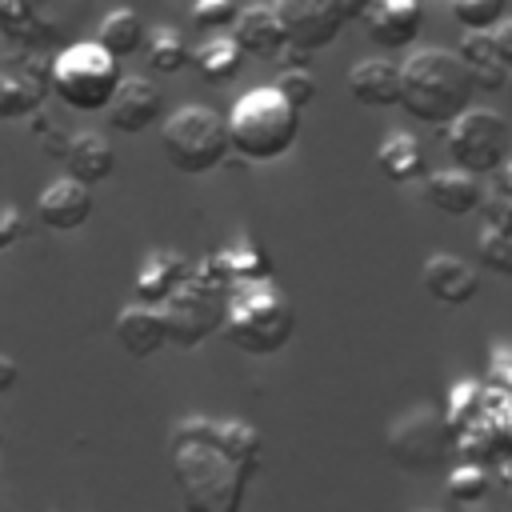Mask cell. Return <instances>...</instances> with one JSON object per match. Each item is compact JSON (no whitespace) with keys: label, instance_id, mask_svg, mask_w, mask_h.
<instances>
[{"label":"cell","instance_id":"32","mask_svg":"<svg viewBox=\"0 0 512 512\" xmlns=\"http://www.w3.org/2000/svg\"><path fill=\"white\" fill-rule=\"evenodd\" d=\"M368 4H372V0H332V8H336V16H340V24H352V20H360Z\"/></svg>","mask_w":512,"mask_h":512},{"label":"cell","instance_id":"19","mask_svg":"<svg viewBox=\"0 0 512 512\" xmlns=\"http://www.w3.org/2000/svg\"><path fill=\"white\" fill-rule=\"evenodd\" d=\"M348 92L364 108H396L400 104V64H392V60H360V64H352Z\"/></svg>","mask_w":512,"mask_h":512},{"label":"cell","instance_id":"17","mask_svg":"<svg viewBox=\"0 0 512 512\" xmlns=\"http://www.w3.org/2000/svg\"><path fill=\"white\" fill-rule=\"evenodd\" d=\"M192 276V260L188 256H180V252H148L144 260H140V268H136V304H152V308H160L184 280Z\"/></svg>","mask_w":512,"mask_h":512},{"label":"cell","instance_id":"11","mask_svg":"<svg viewBox=\"0 0 512 512\" xmlns=\"http://www.w3.org/2000/svg\"><path fill=\"white\" fill-rule=\"evenodd\" d=\"M96 208V196L88 184L72 180V176H56L40 188L36 196V220L48 228V232H76L88 224Z\"/></svg>","mask_w":512,"mask_h":512},{"label":"cell","instance_id":"5","mask_svg":"<svg viewBox=\"0 0 512 512\" xmlns=\"http://www.w3.org/2000/svg\"><path fill=\"white\" fill-rule=\"evenodd\" d=\"M160 148H164V160L184 176L216 172L232 152L224 116L216 108H204V104L176 108L160 128Z\"/></svg>","mask_w":512,"mask_h":512},{"label":"cell","instance_id":"2","mask_svg":"<svg viewBox=\"0 0 512 512\" xmlns=\"http://www.w3.org/2000/svg\"><path fill=\"white\" fill-rule=\"evenodd\" d=\"M220 332L232 348L248 356H272L292 340L296 308L272 280H244V284H232L224 296Z\"/></svg>","mask_w":512,"mask_h":512},{"label":"cell","instance_id":"16","mask_svg":"<svg viewBox=\"0 0 512 512\" xmlns=\"http://www.w3.org/2000/svg\"><path fill=\"white\" fill-rule=\"evenodd\" d=\"M112 332H116V344H120L132 360H148V356H156V352L168 344V328H164L160 308L136 304V300L116 312Z\"/></svg>","mask_w":512,"mask_h":512},{"label":"cell","instance_id":"10","mask_svg":"<svg viewBox=\"0 0 512 512\" xmlns=\"http://www.w3.org/2000/svg\"><path fill=\"white\" fill-rule=\"evenodd\" d=\"M368 40L384 52H400L412 48L420 28H424V8L420 0H372L360 16Z\"/></svg>","mask_w":512,"mask_h":512},{"label":"cell","instance_id":"1","mask_svg":"<svg viewBox=\"0 0 512 512\" xmlns=\"http://www.w3.org/2000/svg\"><path fill=\"white\" fill-rule=\"evenodd\" d=\"M476 84L456 48H416L400 64V108L420 124H448L472 108Z\"/></svg>","mask_w":512,"mask_h":512},{"label":"cell","instance_id":"7","mask_svg":"<svg viewBox=\"0 0 512 512\" xmlns=\"http://www.w3.org/2000/svg\"><path fill=\"white\" fill-rule=\"evenodd\" d=\"M384 448H388L396 468H404V472H432L452 452V428H448V420L432 404H416V408L400 412L388 424Z\"/></svg>","mask_w":512,"mask_h":512},{"label":"cell","instance_id":"30","mask_svg":"<svg viewBox=\"0 0 512 512\" xmlns=\"http://www.w3.org/2000/svg\"><path fill=\"white\" fill-rule=\"evenodd\" d=\"M476 212H484V224H492V228H508V232H512V200H508V196L484 188V200H480Z\"/></svg>","mask_w":512,"mask_h":512},{"label":"cell","instance_id":"4","mask_svg":"<svg viewBox=\"0 0 512 512\" xmlns=\"http://www.w3.org/2000/svg\"><path fill=\"white\" fill-rule=\"evenodd\" d=\"M120 80H124L120 60H112L96 40L92 44H68L48 68L52 96L72 112H104L108 100L116 96Z\"/></svg>","mask_w":512,"mask_h":512},{"label":"cell","instance_id":"8","mask_svg":"<svg viewBox=\"0 0 512 512\" xmlns=\"http://www.w3.org/2000/svg\"><path fill=\"white\" fill-rule=\"evenodd\" d=\"M224 288L200 280L196 272L160 304V316H164V328H168V344L176 348H196L204 344L212 332H220V320H224Z\"/></svg>","mask_w":512,"mask_h":512},{"label":"cell","instance_id":"28","mask_svg":"<svg viewBox=\"0 0 512 512\" xmlns=\"http://www.w3.org/2000/svg\"><path fill=\"white\" fill-rule=\"evenodd\" d=\"M236 16H240V4H236V0H192V24H196L204 36L232 32Z\"/></svg>","mask_w":512,"mask_h":512},{"label":"cell","instance_id":"27","mask_svg":"<svg viewBox=\"0 0 512 512\" xmlns=\"http://www.w3.org/2000/svg\"><path fill=\"white\" fill-rule=\"evenodd\" d=\"M444 488H448V496H452L456 504H480V500L488 496V472H484L480 464H456V468L448 472Z\"/></svg>","mask_w":512,"mask_h":512},{"label":"cell","instance_id":"3","mask_svg":"<svg viewBox=\"0 0 512 512\" xmlns=\"http://www.w3.org/2000/svg\"><path fill=\"white\" fill-rule=\"evenodd\" d=\"M224 128H228V148L236 156L252 164L280 160L300 140V108H292L272 84H260L236 96L232 112L224 116Z\"/></svg>","mask_w":512,"mask_h":512},{"label":"cell","instance_id":"22","mask_svg":"<svg viewBox=\"0 0 512 512\" xmlns=\"http://www.w3.org/2000/svg\"><path fill=\"white\" fill-rule=\"evenodd\" d=\"M376 164H380L384 180L412 184L416 176H424V148L412 132H388L376 148Z\"/></svg>","mask_w":512,"mask_h":512},{"label":"cell","instance_id":"26","mask_svg":"<svg viewBox=\"0 0 512 512\" xmlns=\"http://www.w3.org/2000/svg\"><path fill=\"white\" fill-rule=\"evenodd\" d=\"M476 256H480V264L488 272L512 276V232L508 228L480 224V232H476Z\"/></svg>","mask_w":512,"mask_h":512},{"label":"cell","instance_id":"9","mask_svg":"<svg viewBox=\"0 0 512 512\" xmlns=\"http://www.w3.org/2000/svg\"><path fill=\"white\" fill-rule=\"evenodd\" d=\"M272 8L280 16L288 48H296L304 56L328 48L344 28L336 8H332V0H272Z\"/></svg>","mask_w":512,"mask_h":512},{"label":"cell","instance_id":"35","mask_svg":"<svg viewBox=\"0 0 512 512\" xmlns=\"http://www.w3.org/2000/svg\"><path fill=\"white\" fill-rule=\"evenodd\" d=\"M264 4H272V0H264Z\"/></svg>","mask_w":512,"mask_h":512},{"label":"cell","instance_id":"23","mask_svg":"<svg viewBox=\"0 0 512 512\" xmlns=\"http://www.w3.org/2000/svg\"><path fill=\"white\" fill-rule=\"evenodd\" d=\"M144 36H148V28H144L140 12H132V8H112V12L100 20L96 44H100L112 60H128V56H136V52L144 48Z\"/></svg>","mask_w":512,"mask_h":512},{"label":"cell","instance_id":"6","mask_svg":"<svg viewBox=\"0 0 512 512\" xmlns=\"http://www.w3.org/2000/svg\"><path fill=\"white\" fill-rule=\"evenodd\" d=\"M444 148L452 168L472 176H492L512 156V128L508 116L496 108H464L456 120L444 124Z\"/></svg>","mask_w":512,"mask_h":512},{"label":"cell","instance_id":"29","mask_svg":"<svg viewBox=\"0 0 512 512\" xmlns=\"http://www.w3.org/2000/svg\"><path fill=\"white\" fill-rule=\"evenodd\" d=\"M272 88H276L292 108H300V112L316 100V76H312L308 68H300V64H296V68H280V76H276Z\"/></svg>","mask_w":512,"mask_h":512},{"label":"cell","instance_id":"24","mask_svg":"<svg viewBox=\"0 0 512 512\" xmlns=\"http://www.w3.org/2000/svg\"><path fill=\"white\" fill-rule=\"evenodd\" d=\"M188 40L176 32V28H152L148 36H144V60H148V68L152 72H160V76H176L184 64H188Z\"/></svg>","mask_w":512,"mask_h":512},{"label":"cell","instance_id":"31","mask_svg":"<svg viewBox=\"0 0 512 512\" xmlns=\"http://www.w3.org/2000/svg\"><path fill=\"white\" fill-rule=\"evenodd\" d=\"M492 44H496L500 60H504V64H508V72H512V20H500V24L492 28Z\"/></svg>","mask_w":512,"mask_h":512},{"label":"cell","instance_id":"34","mask_svg":"<svg viewBox=\"0 0 512 512\" xmlns=\"http://www.w3.org/2000/svg\"><path fill=\"white\" fill-rule=\"evenodd\" d=\"M492 176H496V180H492V192H500V196H508V200H512V156H508Z\"/></svg>","mask_w":512,"mask_h":512},{"label":"cell","instance_id":"21","mask_svg":"<svg viewBox=\"0 0 512 512\" xmlns=\"http://www.w3.org/2000/svg\"><path fill=\"white\" fill-rule=\"evenodd\" d=\"M188 64L196 68L200 80H208V84H228V80L240 76L244 52L236 48V40H232L228 32H220V36H204V40L188 52Z\"/></svg>","mask_w":512,"mask_h":512},{"label":"cell","instance_id":"20","mask_svg":"<svg viewBox=\"0 0 512 512\" xmlns=\"http://www.w3.org/2000/svg\"><path fill=\"white\" fill-rule=\"evenodd\" d=\"M456 56H460L464 68L472 72L476 92H500V88L512 84V72H508V64H504L500 52H496L492 32H464L460 44H456Z\"/></svg>","mask_w":512,"mask_h":512},{"label":"cell","instance_id":"33","mask_svg":"<svg viewBox=\"0 0 512 512\" xmlns=\"http://www.w3.org/2000/svg\"><path fill=\"white\" fill-rule=\"evenodd\" d=\"M16 380H20V364H16L12 356H4V352H0V392H12V388H16Z\"/></svg>","mask_w":512,"mask_h":512},{"label":"cell","instance_id":"13","mask_svg":"<svg viewBox=\"0 0 512 512\" xmlns=\"http://www.w3.org/2000/svg\"><path fill=\"white\" fill-rule=\"evenodd\" d=\"M228 36L236 40V48H240L244 56H256V60H268V64H280L284 52H288L280 16H276V8L264 4V0L240 8V16H236V24H232Z\"/></svg>","mask_w":512,"mask_h":512},{"label":"cell","instance_id":"14","mask_svg":"<svg viewBox=\"0 0 512 512\" xmlns=\"http://www.w3.org/2000/svg\"><path fill=\"white\" fill-rule=\"evenodd\" d=\"M420 284L436 304L460 308L480 292V272L456 252H432L420 268Z\"/></svg>","mask_w":512,"mask_h":512},{"label":"cell","instance_id":"12","mask_svg":"<svg viewBox=\"0 0 512 512\" xmlns=\"http://www.w3.org/2000/svg\"><path fill=\"white\" fill-rule=\"evenodd\" d=\"M108 128L124 132V136H136L144 128H152L160 116H164V100H160V88L144 76H124L116 96L108 100Z\"/></svg>","mask_w":512,"mask_h":512},{"label":"cell","instance_id":"15","mask_svg":"<svg viewBox=\"0 0 512 512\" xmlns=\"http://www.w3.org/2000/svg\"><path fill=\"white\" fill-rule=\"evenodd\" d=\"M56 156L64 160V176H72V180H80L88 188L104 184L112 176V168H116V152H112L108 136H100V132H72V136H64Z\"/></svg>","mask_w":512,"mask_h":512},{"label":"cell","instance_id":"25","mask_svg":"<svg viewBox=\"0 0 512 512\" xmlns=\"http://www.w3.org/2000/svg\"><path fill=\"white\" fill-rule=\"evenodd\" d=\"M448 8L464 32H492L500 20H508V0H448Z\"/></svg>","mask_w":512,"mask_h":512},{"label":"cell","instance_id":"18","mask_svg":"<svg viewBox=\"0 0 512 512\" xmlns=\"http://www.w3.org/2000/svg\"><path fill=\"white\" fill-rule=\"evenodd\" d=\"M424 200L444 216H472L480 208V200H484V184L472 172L440 168V172L424 176Z\"/></svg>","mask_w":512,"mask_h":512}]
</instances>
